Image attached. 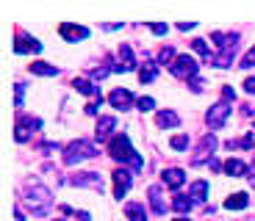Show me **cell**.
<instances>
[{"instance_id": "cell-1", "label": "cell", "mask_w": 255, "mask_h": 221, "mask_svg": "<svg viewBox=\"0 0 255 221\" xmlns=\"http://www.w3.org/2000/svg\"><path fill=\"white\" fill-rule=\"evenodd\" d=\"M25 202H28L34 216H47L50 213V202H53V193H50L47 185H39V183H36V185H28Z\"/></svg>"}, {"instance_id": "cell-2", "label": "cell", "mask_w": 255, "mask_h": 221, "mask_svg": "<svg viewBox=\"0 0 255 221\" xmlns=\"http://www.w3.org/2000/svg\"><path fill=\"white\" fill-rule=\"evenodd\" d=\"M86 158H97V149H94L92 141L78 138V141H72V144L64 149V163L67 166H75V163H81V160H86Z\"/></svg>"}, {"instance_id": "cell-3", "label": "cell", "mask_w": 255, "mask_h": 221, "mask_svg": "<svg viewBox=\"0 0 255 221\" xmlns=\"http://www.w3.org/2000/svg\"><path fill=\"white\" fill-rule=\"evenodd\" d=\"M108 155H111L114 160H120V163H133L139 155H136V149L130 147V141H128L125 133H120V136L111 138V144H108Z\"/></svg>"}, {"instance_id": "cell-4", "label": "cell", "mask_w": 255, "mask_h": 221, "mask_svg": "<svg viewBox=\"0 0 255 221\" xmlns=\"http://www.w3.org/2000/svg\"><path fill=\"white\" fill-rule=\"evenodd\" d=\"M170 69H172V75L175 77H189V80L197 77V61H194L191 55H177Z\"/></svg>"}, {"instance_id": "cell-5", "label": "cell", "mask_w": 255, "mask_h": 221, "mask_svg": "<svg viewBox=\"0 0 255 221\" xmlns=\"http://www.w3.org/2000/svg\"><path fill=\"white\" fill-rule=\"evenodd\" d=\"M227 116H230V100H222V103H216L211 110H208L206 122H208V127H211V130H219L222 124L227 122Z\"/></svg>"}, {"instance_id": "cell-6", "label": "cell", "mask_w": 255, "mask_h": 221, "mask_svg": "<svg viewBox=\"0 0 255 221\" xmlns=\"http://www.w3.org/2000/svg\"><path fill=\"white\" fill-rule=\"evenodd\" d=\"M72 185H84V188H94V191H103V180H100V174L94 172H75L70 177Z\"/></svg>"}, {"instance_id": "cell-7", "label": "cell", "mask_w": 255, "mask_h": 221, "mask_svg": "<svg viewBox=\"0 0 255 221\" xmlns=\"http://www.w3.org/2000/svg\"><path fill=\"white\" fill-rule=\"evenodd\" d=\"M128 185H130V172L117 169V172H114V196H117V199H122V196L128 193Z\"/></svg>"}, {"instance_id": "cell-8", "label": "cell", "mask_w": 255, "mask_h": 221, "mask_svg": "<svg viewBox=\"0 0 255 221\" xmlns=\"http://www.w3.org/2000/svg\"><path fill=\"white\" fill-rule=\"evenodd\" d=\"M58 31H61V36L67 41H78V39H86V36H89V28H84V25H67V22H64Z\"/></svg>"}, {"instance_id": "cell-9", "label": "cell", "mask_w": 255, "mask_h": 221, "mask_svg": "<svg viewBox=\"0 0 255 221\" xmlns=\"http://www.w3.org/2000/svg\"><path fill=\"white\" fill-rule=\"evenodd\" d=\"M14 50L17 53H39L42 50V44L34 39V36H25V34H20L17 36V44H14Z\"/></svg>"}, {"instance_id": "cell-10", "label": "cell", "mask_w": 255, "mask_h": 221, "mask_svg": "<svg viewBox=\"0 0 255 221\" xmlns=\"http://www.w3.org/2000/svg\"><path fill=\"white\" fill-rule=\"evenodd\" d=\"M136 67V58H133V50H130V44H120V72H130V69Z\"/></svg>"}, {"instance_id": "cell-11", "label": "cell", "mask_w": 255, "mask_h": 221, "mask_svg": "<svg viewBox=\"0 0 255 221\" xmlns=\"http://www.w3.org/2000/svg\"><path fill=\"white\" fill-rule=\"evenodd\" d=\"M150 205H153V213H156V216H164V213H167L161 185H153V188H150Z\"/></svg>"}, {"instance_id": "cell-12", "label": "cell", "mask_w": 255, "mask_h": 221, "mask_svg": "<svg viewBox=\"0 0 255 221\" xmlns=\"http://www.w3.org/2000/svg\"><path fill=\"white\" fill-rule=\"evenodd\" d=\"M39 127V119H28V116H22L20 124H17V141H28L31 130H36Z\"/></svg>"}, {"instance_id": "cell-13", "label": "cell", "mask_w": 255, "mask_h": 221, "mask_svg": "<svg viewBox=\"0 0 255 221\" xmlns=\"http://www.w3.org/2000/svg\"><path fill=\"white\" fill-rule=\"evenodd\" d=\"M130 100H133V97H130L128 89H117V91H111V97H108V103H111L114 108H120V110H125L128 105H130Z\"/></svg>"}, {"instance_id": "cell-14", "label": "cell", "mask_w": 255, "mask_h": 221, "mask_svg": "<svg viewBox=\"0 0 255 221\" xmlns=\"http://www.w3.org/2000/svg\"><path fill=\"white\" fill-rule=\"evenodd\" d=\"M161 177H164V185L167 188H180L183 185V180H186V174L180 172V169H167Z\"/></svg>"}, {"instance_id": "cell-15", "label": "cell", "mask_w": 255, "mask_h": 221, "mask_svg": "<svg viewBox=\"0 0 255 221\" xmlns=\"http://www.w3.org/2000/svg\"><path fill=\"white\" fill-rule=\"evenodd\" d=\"M189 199H191V202H206V199H208V183H206V180H197V183H191Z\"/></svg>"}, {"instance_id": "cell-16", "label": "cell", "mask_w": 255, "mask_h": 221, "mask_svg": "<svg viewBox=\"0 0 255 221\" xmlns=\"http://www.w3.org/2000/svg\"><path fill=\"white\" fill-rule=\"evenodd\" d=\"M213 149H216V138H213V136H203V138H200V147H197V155H200V158L194 160V163H200V160L206 158V155H211Z\"/></svg>"}, {"instance_id": "cell-17", "label": "cell", "mask_w": 255, "mask_h": 221, "mask_svg": "<svg viewBox=\"0 0 255 221\" xmlns=\"http://www.w3.org/2000/svg\"><path fill=\"white\" fill-rule=\"evenodd\" d=\"M114 127H117V116H100L97 119V130H94V133H97V141H100V138H106Z\"/></svg>"}, {"instance_id": "cell-18", "label": "cell", "mask_w": 255, "mask_h": 221, "mask_svg": "<svg viewBox=\"0 0 255 221\" xmlns=\"http://www.w3.org/2000/svg\"><path fill=\"white\" fill-rule=\"evenodd\" d=\"M125 216L130 221H147V210H144L139 202H128V205H125Z\"/></svg>"}, {"instance_id": "cell-19", "label": "cell", "mask_w": 255, "mask_h": 221, "mask_svg": "<svg viewBox=\"0 0 255 221\" xmlns=\"http://www.w3.org/2000/svg\"><path fill=\"white\" fill-rule=\"evenodd\" d=\"M156 122H158V127H177V124H180V116L172 113V110H158Z\"/></svg>"}, {"instance_id": "cell-20", "label": "cell", "mask_w": 255, "mask_h": 221, "mask_svg": "<svg viewBox=\"0 0 255 221\" xmlns=\"http://www.w3.org/2000/svg\"><path fill=\"white\" fill-rule=\"evenodd\" d=\"M225 207L227 210H244V207H247V193H230V196H227L225 199Z\"/></svg>"}, {"instance_id": "cell-21", "label": "cell", "mask_w": 255, "mask_h": 221, "mask_svg": "<svg viewBox=\"0 0 255 221\" xmlns=\"http://www.w3.org/2000/svg\"><path fill=\"white\" fill-rule=\"evenodd\" d=\"M225 174H230V177H241V174H247V163H241V160H227L225 163Z\"/></svg>"}, {"instance_id": "cell-22", "label": "cell", "mask_w": 255, "mask_h": 221, "mask_svg": "<svg viewBox=\"0 0 255 221\" xmlns=\"http://www.w3.org/2000/svg\"><path fill=\"white\" fill-rule=\"evenodd\" d=\"M233 55H236V50H222L219 55H216V58H213V67H219V69H225V67H230V64H233Z\"/></svg>"}, {"instance_id": "cell-23", "label": "cell", "mask_w": 255, "mask_h": 221, "mask_svg": "<svg viewBox=\"0 0 255 221\" xmlns=\"http://www.w3.org/2000/svg\"><path fill=\"white\" fill-rule=\"evenodd\" d=\"M31 72H36V75H56L58 69L56 67H50V64H44V61H36V64H31Z\"/></svg>"}, {"instance_id": "cell-24", "label": "cell", "mask_w": 255, "mask_h": 221, "mask_svg": "<svg viewBox=\"0 0 255 221\" xmlns=\"http://www.w3.org/2000/svg\"><path fill=\"white\" fill-rule=\"evenodd\" d=\"M75 89H78L81 94H97V97H100V91L94 89L92 83L86 80V77H75Z\"/></svg>"}, {"instance_id": "cell-25", "label": "cell", "mask_w": 255, "mask_h": 221, "mask_svg": "<svg viewBox=\"0 0 255 221\" xmlns=\"http://www.w3.org/2000/svg\"><path fill=\"white\" fill-rule=\"evenodd\" d=\"M156 75H158V67H156L153 61H150V64H144V69L139 72V80H142V83H150Z\"/></svg>"}, {"instance_id": "cell-26", "label": "cell", "mask_w": 255, "mask_h": 221, "mask_svg": "<svg viewBox=\"0 0 255 221\" xmlns=\"http://www.w3.org/2000/svg\"><path fill=\"white\" fill-rule=\"evenodd\" d=\"M172 207H175V213L183 216V213H189V210H191V199H189V196H175Z\"/></svg>"}, {"instance_id": "cell-27", "label": "cell", "mask_w": 255, "mask_h": 221, "mask_svg": "<svg viewBox=\"0 0 255 221\" xmlns=\"http://www.w3.org/2000/svg\"><path fill=\"white\" fill-rule=\"evenodd\" d=\"M191 47L197 50V53L203 55L206 61H208V58H211V55H208V44H206V41H203V39H194V41H191ZM211 61H213V58H211Z\"/></svg>"}, {"instance_id": "cell-28", "label": "cell", "mask_w": 255, "mask_h": 221, "mask_svg": "<svg viewBox=\"0 0 255 221\" xmlns=\"http://www.w3.org/2000/svg\"><path fill=\"white\" fill-rule=\"evenodd\" d=\"M170 144H172V149H180V152H183L186 147H189V136H175Z\"/></svg>"}, {"instance_id": "cell-29", "label": "cell", "mask_w": 255, "mask_h": 221, "mask_svg": "<svg viewBox=\"0 0 255 221\" xmlns=\"http://www.w3.org/2000/svg\"><path fill=\"white\" fill-rule=\"evenodd\" d=\"M253 67H255V47L247 50V55L241 58V69H253Z\"/></svg>"}, {"instance_id": "cell-30", "label": "cell", "mask_w": 255, "mask_h": 221, "mask_svg": "<svg viewBox=\"0 0 255 221\" xmlns=\"http://www.w3.org/2000/svg\"><path fill=\"white\" fill-rule=\"evenodd\" d=\"M139 110H153L156 108V100H153V97H139Z\"/></svg>"}, {"instance_id": "cell-31", "label": "cell", "mask_w": 255, "mask_h": 221, "mask_svg": "<svg viewBox=\"0 0 255 221\" xmlns=\"http://www.w3.org/2000/svg\"><path fill=\"white\" fill-rule=\"evenodd\" d=\"M100 103H103V97H97L94 103H89V105H86V113H89V116H97V110H100Z\"/></svg>"}, {"instance_id": "cell-32", "label": "cell", "mask_w": 255, "mask_h": 221, "mask_svg": "<svg viewBox=\"0 0 255 221\" xmlns=\"http://www.w3.org/2000/svg\"><path fill=\"white\" fill-rule=\"evenodd\" d=\"M158 61H161V64H170V61H172V47H164L161 53H158Z\"/></svg>"}, {"instance_id": "cell-33", "label": "cell", "mask_w": 255, "mask_h": 221, "mask_svg": "<svg viewBox=\"0 0 255 221\" xmlns=\"http://www.w3.org/2000/svg\"><path fill=\"white\" fill-rule=\"evenodd\" d=\"M108 72H111V69H92V72H89V77H94V80H103Z\"/></svg>"}, {"instance_id": "cell-34", "label": "cell", "mask_w": 255, "mask_h": 221, "mask_svg": "<svg viewBox=\"0 0 255 221\" xmlns=\"http://www.w3.org/2000/svg\"><path fill=\"white\" fill-rule=\"evenodd\" d=\"M150 28H153V34H158V36H164L167 31H170V28H167V25H161V22H153Z\"/></svg>"}, {"instance_id": "cell-35", "label": "cell", "mask_w": 255, "mask_h": 221, "mask_svg": "<svg viewBox=\"0 0 255 221\" xmlns=\"http://www.w3.org/2000/svg\"><path fill=\"white\" fill-rule=\"evenodd\" d=\"M22 97H25V86L17 83V108H22Z\"/></svg>"}, {"instance_id": "cell-36", "label": "cell", "mask_w": 255, "mask_h": 221, "mask_svg": "<svg viewBox=\"0 0 255 221\" xmlns=\"http://www.w3.org/2000/svg\"><path fill=\"white\" fill-rule=\"evenodd\" d=\"M253 144H255V136H244V138L239 141V147H244V149H250Z\"/></svg>"}, {"instance_id": "cell-37", "label": "cell", "mask_w": 255, "mask_h": 221, "mask_svg": "<svg viewBox=\"0 0 255 221\" xmlns=\"http://www.w3.org/2000/svg\"><path fill=\"white\" fill-rule=\"evenodd\" d=\"M244 89H247L250 94H255V77H247V80H244Z\"/></svg>"}, {"instance_id": "cell-38", "label": "cell", "mask_w": 255, "mask_h": 221, "mask_svg": "<svg viewBox=\"0 0 255 221\" xmlns=\"http://www.w3.org/2000/svg\"><path fill=\"white\" fill-rule=\"evenodd\" d=\"M191 91H203V80H200V77H194V80H191Z\"/></svg>"}, {"instance_id": "cell-39", "label": "cell", "mask_w": 255, "mask_h": 221, "mask_svg": "<svg viewBox=\"0 0 255 221\" xmlns=\"http://www.w3.org/2000/svg\"><path fill=\"white\" fill-rule=\"evenodd\" d=\"M177 28H180V31H191V28H194V22H177Z\"/></svg>"}, {"instance_id": "cell-40", "label": "cell", "mask_w": 255, "mask_h": 221, "mask_svg": "<svg viewBox=\"0 0 255 221\" xmlns=\"http://www.w3.org/2000/svg\"><path fill=\"white\" fill-rule=\"evenodd\" d=\"M208 166H211L213 172H219V160H216V158H211V160H208Z\"/></svg>"}, {"instance_id": "cell-41", "label": "cell", "mask_w": 255, "mask_h": 221, "mask_svg": "<svg viewBox=\"0 0 255 221\" xmlns=\"http://www.w3.org/2000/svg\"><path fill=\"white\" fill-rule=\"evenodd\" d=\"M175 221H186V219H183V216H177V219H175Z\"/></svg>"}, {"instance_id": "cell-42", "label": "cell", "mask_w": 255, "mask_h": 221, "mask_svg": "<svg viewBox=\"0 0 255 221\" xmlns=\"http://www.w3.org/2000/svg\"><path fill=\"white\" fill-rule=\"evenodd\" d=\"M56 221H64V219H56Z\"/></svg>"}]
</instances>
